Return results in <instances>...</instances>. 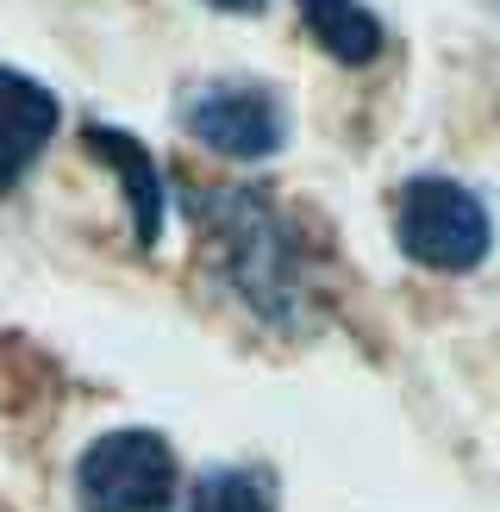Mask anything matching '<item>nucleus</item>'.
<instances>
[{"label":"nucleus","mask_w":500,"mask_h":512,"mask_svg":"<svg viewBox=\"0 0 500 512\" xmlns=\"http://www.w3.org/2000/svg\"><path fill=\"white\" fill-rule=\"evenodd\" d=\"M182 207L194 213L200 238H207L213 269L269 325H294L313 294V281H307V250L288 232L282 207L263 188H188Z\"/></svg>","instance_id":"obj_1"},{"label":"nucleus","mask_w":500,"mask_h":512,"mask_svg":"<svg viewBox=\"0 0 500 512\" xmlns=\"http://www.w3.org/2000/svg\"><path fill=\"white\" fill-rule=\"evenodd\" d=\"M394 238L419 269L463 275L494 250V219L475 188L450 182V175H413L394 207Z\"/></svg>","instance_id":"obj_2"},{"label":"nucleus","mask_w":500,"mask_h":512,"mask_svg":"<svg viewBox=\"0 0 500 512\" xmlns=\"http://www.w3.org/2000/svg\"><path fill=\"white\" fill-rule=\"evenodd\" d=\"M82 512H169L175 506V450L157 431H107L75 463Z\"/></svg>","instance_id":"obj_3"},{"label":"nucleus","mask_w":500,"mask_h":512,"mask_svg":"<svg viewBox=\"0 0 500 512\" xmlns=\"http://www.w3.org/2000/svg\"><path fill=\"white\" fill-rule=\"evenodd\" d=\"M182 119L188 132L219 150L232 163H257V157H275L288 138V113L263 82H213V88H194L182 100Z\"/></svg>","instance_id":"obj_4"},{"label":"nucleus","mask_w":500,"mask_h":512,"mask_svg":"<svg viewBox=\"0 0 500 512\" xmlns=\"http://www.w3.org/2000/svg\"><path fill=\"white\" fill-rule=\"evenodd\" d=\"M57 119H63L57 94L32 82L25 69L0 63V188H13L44 157V144L57 138Z\"/></svg>","instance_id":"obj_5"},{"label":"nucleus","mask_w":500,"mask_h":512,"mask_svg":"<svg viewBox=\"0 0 500 512\" xmlns=\"http://www.w3.org/2000/svg\"><path fill=\"white\" fill-rule=\"evenodd\" d=\"M82 144L94 150L100 163H113L119 169V182H125V200H132V225H138V244L150 250L163 238V182H157V163H150V150L138 138H125L113 132V125H88Z\"/></svg>","instance_id":"obj_6"},{"label":"nucleus","mask_w":500,"mask_h":512,"mask_svg":"<svg viewBox=\"0 0 500 512\" xmlns=\"http://www.w3.org/2000/svg\"><path fill=\"white\" fill-rule=\"evenodd\" d=\"M300 19H307V32L319 38V50H332L350 69L382 57V19H375L363 0H300Z\"/></svg>","instance_id":"obj_7"},{"label":"nucleus","mask_w":500,"mask_h":512,"mask_svg":"<svg viewBox=\"0 0 500 512\" xmlns=\"http://www.w3.org/2000/svg\"><path fill=\"white\" fill-rule=\"evenodd\" d=\"M188 512H275V488L257 469H207L188 494Z\"/></svg>","instance_id":"obj_8"},{"label":"nucleus","mask_w":500,"mask_h":512,"mask_svg":"<svg viewBox=\"0 0 500 512\" xmlns=\"http://www.w3.org/2000/svg\"><path fill=\"white\" fill-rule=\"evenodd\" d=\"M207 7H225V13H257L263 0H207Z\"/></svg>","instance_id":"obj_9"}]
</instances>
